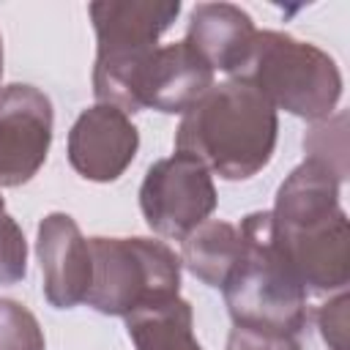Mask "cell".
Returning <instances> with one entry per match:
<instances>
[{
	"instance_id": "15",
	"label": "cell",
	"mask_w": 350,
	"mask_h": 350,
	"mask_svg": "<svg viewBox=\"0 0 350 350\" xmlns=\"http://www.w3.org/2000/svg\"><path fill=\"white\" fill-rule=\"evenodd\" d=\"M290 350H350L347 290H339L325 304L306 309L304 323L290 336Z\"/></svg>"
},
{
	"instance_id": "6",
	"label": "cell",
	"mask_w": 350,
	"mask_h": 350,
	"mask_svg": "<svg viewBox=\"0 0 350 350\" xmlns=\"http://www.w3.org/2000/svg\"><path fill=\"white\" fill-rule=\"evenodd\" d=\"M216 186L205 164L172 153L148 167L139 186V208L148 227L164 238L183 241L216 211Z\"/></svg>"
},
{
	"instance_id": "3",
	"label": "cell",
	"mask_w": 350,
	"mask_h": 350,
	"mask_svg": "<svg viewBox=\"0 0 350 350\" xmlns=\"http://www.w3.org/2000/svg\"><path fill=\"white\" fill-rule=\"evenodd\" d=\"M249 82L273 109L320 123L342 98L336 60L320 46L279 30H257L243 68L232 77Z\"/></svg>"
},
{
	"instance_id": "10",
	"label": "cell",
	"mask_w": 350,
	"mask_h": 350,
	"mask_svg": "<svg viewBox=\"0 0 350 350\" xmlns=\"http://www.w3.org/2000/svg\"><path fill=\"white\" fill-rule=\"evenodd\" d=\"M36 254L44 276V298L55 309L85 304L93 279V257L90 243L68 213L55 211L38 221Z\"/></svg>"
},
{
	"instance_id": "8",
	"label": "cell",
	"mask_w": 350,
	"mask_h": 350,
	"mask_svg": "<svg viewBox=\"0 0 350 350\" xmlns=\"http://www.w3.org/2000/svg\"><path fill=\"white\" fill-rule=\"evenodd\" d=\"M273 232L287 265L293 268L306 295L347 290L350 227L345 211L295 227H273Z\"/></svg>"
},
{
	"instance_id": "4",
	"label": "cell",
	"mask_w": 350,
	"mask_h": 350,
	"mask_svg": "<svg viewBox=\"0 0 350 350\" xmlns=\"http://www.w3.org/2000/svg\"><path fill=\"white\" fill-rule=\"evenodd\" d=\"M90 22L96 30V66L93 96L98 104L118 109H137V77L148 57L156 52L161 33L170 30L180 14V3L161 0H104L90 3Z\"/></svg>"
},
{
	"instance_id": "19",
	"label": "cell",
	"mask_w": 350,
	"mask_h": 350,
	"mask_svg": "<svg viewBox=\"0 0 350 350\" xmlns=\"http://www.w3.org/2000/svg\"><path fill=\"white\" fill-rule=\"evenodd\" d=\"M0 77H3V36H0Z\"/></svg>"
},
{
	"instance_id": "12",
	"label": "cell",
	"mask_w": 350,
	"mask_h": 350,
	"mask_svg": "<svg viewBox=\"0 0 350 350\" xmlns=\"http://www.w3.org/2000/svg\"><path fill=\"white\" fill-rule=\"evenodd\" d=\"M257 27L252 16L232 3H200L189 16L186 44L211 66V71H224L235 77L254 44Z\"/></svg>"
},
{
	"instance_id": "9",
	"label": "cell",
	"mask_w": 350,
	"mask_h": 350,
	"mask_svg": "<svg viewBox=\"0 0 350 350\" xmlns=\"http://www.w3.org/2000/svg\"><path fill=\"white\" fill-rule=\"evenodd\" d=\"M139 131L131 118L112 104H93L68 131V164L96 183L118 180L134 161Z\"/></svg>"
},
{
	"instance_id": "5",
	"label": "cell",
	"mask_w": 350,
	"mask_h": 350,
	"mask_svg": "<svg viewBox=\"0 0 350 350\" xmlns=\"http://www.w3.org/2000/svg\"><path fill=\"white\" fill-rule=\"evenodd\" d=\"M93 279L85 304L101 314L126 317L148 304L175 298L180 290V257L153 238L88 241Z\"/></svg>"
},
{
	"instance_id": "18",
	"label": "cell",
	"mask_w": 350,
	"mask_h": 350,
	"mask_svg": "<svg viewBox=\"0 0 350 350\" xmlns=\"http://www.w3.org/2000/svg\"><path fill=\"white\" fill-rule=\"evenodd\" d=\"M227 350H290V339L235 325L227 339Z\"/></svg>"
},
{
	"instance_id": "1",
	"label": "cell",
	"mask_w": 350,
	"mask_h": 350,
	"mask_svg": "<svg viewBox=\"0 0 350 350\" xmlns=\"http://www.w3.org/2000/svg\"><path fill=\"white\" fill-rule=\"evenodd\" d=\"M276 134L279 118L268 98L249 82L227 79L183 112L175 150L197 159L224 180H246L271 161Z\"/></svg>"
},
{
	"instance_id": "2",
	"label": "cell",
	"mask_w": 350,
	"mask_h": 350,
	"mask_svg": "<svg viewBox=\"0 0 350 350\" xmlns=\"http://www.w3.org/2000/svg\"><path fill=\"white\" fill-rule=\"evenodd\" d=\"M243 249L221 293L235 325L290 339L306 317V290L287 265L271 211H257L238 224Z\"/></svg>"
},
{
	"instance_id": "17",
	"label": "cell",
	"mask_w": 350,
	"mask_h": 350,
	"mask_svg": "<svg viewBox=\"0 0 350 350\" xmlns=\"http://www.w3.org/2000/svg\"><path fill=\"white\" fill-rule=\"evenodd\" d=\"M27 276V241L14 216L0 213V284H16Z\"/></svg>"
},
{
	"instance_id": "7",
	"label": "cell",
	"mask_w": 350,
	"mask_h": 350,
	"mask_svg": "<svg viewBox=\"0 0 350 350\" xmlns=\"http://www.w3.org/2000/svg\"><path fill=\"white\" fill-rule=\"evenodd\" d=\"M52 126L46 93L19 82L0 90V186H22L44 167Z\"/></svg>"
},
{
	"instance_id": "14",
	"label": "cell",
	"mask_w": 350,
	"mask_h": 350,
	"mask_svg": "<svg viewBox=\"0 0 350 350\" xmlns=\"http://www.w3.org/2000/svg\"><path fill=\"white\" fill-rule=\"evenodd\" d=\"M241 249L243 238L238 224L208 219L183 238L180 265H186L189 273L197 276L202 284L221 290L241 257Z\"/></svg>"
},
{
	"instance_id": "11",
	"label": "cell",
	"mask_w": 350,
	"mask_h": 350,
	"mask_svg": "<svg viewBox=\"0 0 350 350\" xmlns=\"http://www.w3.org/2000/svg\"><path fill=\"white\" fill-rule=\"evenodd\" d=\"M213 88L211 66L186 44H164L148 57L137 77V109L183 115Z\"/></svg>"
},
{
	"instance_id": "13",
	"label": "cell",
	"mask_w": 350,
	"mask_h": 350,
	"mask_svg": "<svg viewBox=\"0 0 350 350\" xmlns=\"http://www.w3.org/2000/svg\"><path fill=\"white\" fill-rule=\"evenodd\" d=\"M126 331L134 350H202L194 336L191 304L180 295L126 314Z\"/></svg>"
},
{
	"instance_id": "16",
	"label": "cell",
	"mask_w": 350,
	"mask_h": 350,
	"mask_svg": "<svg viewBox=\"0 0 350 350\" xmlns=\"http://www.w3.org/2000/svg\"><path fill=\"white\" fill-rule=\"evenodd\" d=\"M0 350H46L36 314L11 298H0Z\"/></svg>"
}]
</instances>
